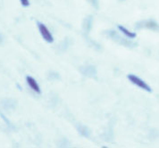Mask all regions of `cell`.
<instances>
[{
    "mask_svg": "<svg viewBox=\"0 0 159 148\" xmlns=\"http://www.w3.org/2000/svg\"><path fill=\"white\" fill-rule=\"evenodd\" d=\"M26 80H27L28 85L30 86V87L33 90V91H35L38 94H40L41 93V90H40V87H39V84L37 83V81L34 79H33L32 77L27 76Z\"/></svg>",
    "mask_w": 159,
    "mask_h": 148,
    "instance_id": "3",
    "label": "cell"
},
{
    "mask_svg": "<svg viewBox=\"0 0 159 148\" xmlns=\"http://www.w3.org/2000/svg\"><path fill=\"white\" fill-rule=\"evenodd\" d=\"M128 79H130V81L131 82V83H133L134 85H136L137 87H139V88L141 89H144L146 90V91L147 92H151L152 91V89L151 87H150L146 82L143 80V79H141L140 78L135 76V75H133V74H130V75H128Z\"/></svg>",
    "mask_w": 159,
    "mask_h": 148,
    "instance_id": "1",
    "label": "cell"
},
{
    "mask_svg": "<svg viewBox=\"0 0 159 148\" xmlns=\"http://www.w3.org/2000/svg\"><path fill=\"white\" fill-rule=\"evenodd\" d=\"M20 1H21L22 5L24 7H27L30 5V0H20Z\"/></svg>",
    "mask_w": 159,
    "mask_h": 148,
    "instance_id": "5",
    "label": "cell"
},
{
    "mask_svg": "<svg viewBox=\"0 0 159 148\" xmlns=\"http://www.w3.org/2000/svg\"><path fill=\"white\" fill-rule=\"evenodd\" d=\"M118 29H119L120 31H122V33H123L125 36H126L127 38H136V33L130 31L129 30H127L125 27H123V26H122V25H119V26H118Z\"/></svg>",
    "mask_w": 159,
    "mask_h": 148,
    "instance_id": "4",
    "label": "cell"
},
{
    "mask_svg": "<svg viewBox=\"0 0 159 148\" xmlns=\"http://www.w3.org/2000/svg\"><path fill=\"white\" fill-rule=\"evenodd\" d=\"M89 1L92 5H96V4L97 3V0H89Z\"/></svg>",
    "mask_w": 159,
    "mask_h": 148,
    "instance_id": "6",
    "label": "cell"
},
{
    "mask_svg": "<svg viewBox=\"0 0 159 148\" xmlns=\"http://www.w3.org/2000/svg\"><path fill=\"white\" fill-rule=\"evenodd\" d=\"M38 26H39V30L41 36L43 37V38L48 43H53L54 42V38L52 36V34L50 33L49 30L47 28V26L45 24L41 23V22H38Z\"/></svg>",
    "mask_w": 159,
    "mask_h": 148,
    "instance_id": "2",
    "label": "cell"
}]
</instances>
